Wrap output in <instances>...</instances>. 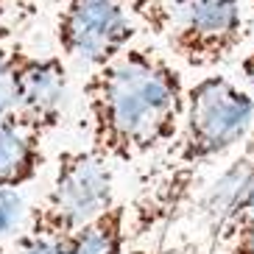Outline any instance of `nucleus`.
Listing matches in <instances>:
<instances>
[{
  "mask_svg": "<svg viewBox=\"0 0 254 254\" xmlns=\"http://www.w3.org/2000/svg\"><path fill=\"white\" fill-rule=\"evenodd\" d=\"M240 78H243V87L254 95V48L240 59Z\"/></svg>",
  "mask_w": 254,
  "mask_h": 254,
  "instance_id": "2eb2a0df",
  "label": "nucleus"
},
{
  "mask_svg": "<svg viewBox=\"0 0 254 254\" xmlns=\"http://www.w3.org/2000/svg\"><path fill=\"white\" fill-rule=\"evenodd\" d=\"M171 254H215V246H207V249H201L198 243H185V246L173 249Z\"/></svg>",
  "mask_w": 254,
  "mask_h": 254,
  "instance_id": "dca6fc26",
  "label": "nucleus"
},
{
  "mask_svg": "<svg viewBox=\"0 0 254 254\" xmlns=\"http://www.w3.org/2000/svg\"><path fill=\"white\" fill-rule=\"evenodd\" d=\"M90 148L112 165H140L165 154L187 109L182 70L151 45H128L87 73L84 81Z\"/></svg>",
  "mask_w": 254,
  "mask_h": 254,
  "instance_id": "f257e3e1",
  "label": "nucleus"
},
{
  "mask_svg": "<svg viewBox=\"0 0 254 254\" xmlns=\"http://www.w3.org/2000/svg\"><path fill=\"white\" fill-rule=\"evenodd\" d=\"M0 254H8V249H6V246H0Z\"/></svg>",
  "mask_w": 254,
  "mask_h": 254,
  "instance_id": "a211bd4d",
  "label": "nucleus"
},
{
  "mask_svg": "<svg viewBox=\"0 0 254 254\" xmlns=\"http://www.w3.org/2000/svg\"><path fill=\"white\" fill-rule=\"evenodd\" d=\"M212 246L221 249V254H254V212L226 224L212 240Z\"/></svg>",
  "mask_w": 254,
  "mask_h": 254,
  "instance_id": "f8f14e48",
  "label": "nucleus"
},
{
  "mask_svg": "<svg viewBox=\"0 0 254 254\" xmlns=\"http://www.w3.org/2000/svg\"><path fill=\"white\" fill-rule=\"evenodd\" d=\"M249 14H252V20H254V0H249Z\"/></svg>",
  "mask_w": 254,
  "mask_h": 254,
  "instance_id": "f3484780",
  "label": "nucleus"
},
{
  "mask_svg": "<svg viewBox=\"0 0 254 254\" xmlns=\"http://www.w3.org/2000/svg\"><path fill=\"white\" fill-rule=\"evenodd\" d=\"M70 104V70L64 56L31 53L23 48L17 62V115L48 131L62 123Z\"/></svg>",
  "mask_w": 254,
  "mask_h": 254,
  "instance_id": "423d86ee",
  "label": "nucleus"
},
{
  "mask_svg": "<svg viewBox=\"0 0 254 254\" xmlns=\"http://www.w3.org/2000/svg\"><path fill=\"white\" fill-rule=\"evenodd\" d=\"M23 48L0 37V120L17 112V62Z\"/></svg>",
  "mask_w": 254,
  "mask_h": 254,
  "instance_id": "9b49d317",
  "label": "nucleus"
},
{
  "mask_svg": "<svg viewBox=\"0 0 254 254\" xmlns=\"http://www.w3.org/2000/svg\"><path fill=\"white\" fill-rule=\"evenodd\" d=\"M195 209L209 232V240H215L226 224L254 212V140H249L243 154L232 159L221 176L204 190Z\"/></svg>",
  "mask_w": 254,
  "mask_h": 254,
  "instance_id": "0eeeda50",
  "label": "nucleus"
},
{
  "mask_svg": "<svg viewBox=\"0 0 254 254\" xmlns=\"http://www.w3.org/2000/svg\"><path fill=\"white\" fill-rule=\"evenodd\" d=\"M157 28L179 62L193 70L221 67L240 51L249 17L243 0H168Z\"/></svg>",
  "mask_w": 254,
  "mask_h": 254,
  "instance_id": "20e7f679",
  "label": "nucleus"
},
{
  "mask_svg": "<svg viewBox=\"0 0 254 254\" xmlns=\"http://www.w3.org/2000/svg\"><path fill=\"white\" fill-rule=\"evenodd\" d=\"M31 215V204L25 201L23 190L0 187V246L6 240H17L23 235Z\"/></svg>",
  "mask_w": 254,
  "mask_h": 254,
  "instance_id": "9d476101",
  "label": "nucleus"
},
{
  "mask_svg": "<svg viewBox=\"0 0 254 254\" xmlns=\"http://www.w3.org/2000/svg\"><path fill=\"white\" fill-rule=\"evenodd\" d=\"M254 126V95L240 81L221 73L201 75L187 87V109L176 140L162 165L151 171L131 204L134 240L165 229L187 207L207 165L246 142Z\"/></svg>",
  "mask_w": 254,
  "mask_h": 254,
  "instance_id": "f03ea898",
  "label": "nucleus"
},
{
  "mask_svg": "<svg viewBox=\"0 0 254 254\" xmlns=\"http://www.w3.org/2000/svg\"><path fill=\"white\" fill-rule=\"evenodd\" d=\"M34 14V0H0V37H6L14 25H23Z\"/></svg>",
  "mask_w": 254,
  "mask_h": 254,
  "instance_id": "ddd939ff",
  "label": "nucleus"
},
{
  "mask_svg": "<svg viewBox=\"0 0 254 254\" xmlns=\"http://www.w3.org/2000/svg\"><path fill=\"white\" fill-rule=\"evenodd\" d=\"M48 137L45 126L17 112L0 120V187L23 190L37 179L48 165Z\"/></svg>",
  "mask_w": 254,
  "mask_h": 254,
  "instance_id": "6e6552de",
  "label": "nucleus"
},
{
  "mask_svg": "<svg viewBox=\"0 0 254 254\" xmlns=\"http://www.w3.org/2000/svg\"><path fill=\"white\" fill-rule=\"evenodd\" d=\"M131 243V204L118 198L101 218L70 235L62 243V254H128Z\"/></svg>",
  "mask_w": 254,
  "mask_h": 254,
  "instance_id": "1a4fd4ad",
  "label": "nucleus"
},
{
  "mask_svg": "<svg viewBox=\"0 0 254 254\" xmlns=\"http://www.w3.org/2000/svg\"><path fill=\"white\" fill-rule=\"evenodd\" d=\"M118 201L115 165L87 148H64L53 165L51 187L31 207L23 235L45 240H67L101 218Z\"/></svg>",
  "mask_w": 254,
  "mask_h": 254,
  "instance_id": "7ed1b4c3",
  "label": "nucleus"
},
{
  "mask_svg": "<svg viewBox=\"0 0 254 254\" xmlns=\"http://www.w3.org/2000/svg\"><path fill=\"white\" fill-rule=\"evenodd\" d=\"M53 34L64 59L95 70L134 45L137 23L126 0H56Z\"/></svg>",
  "mask_w": 254,
  "mask_h": 254,
  "instance_id": "39448f33",
  "label": "nucleus"
},
{
  "mask_svg": "<svg viewBox=\"0 0 254 254\" xmlns=\"http://www.w3.org/2000/svg\"><path fill=\"white\" fill-rule=\"evenodd\" d=\"M62 243L64 240H45V238L20 235L17 240H11L8 254H62Z\"/></svg>",
  "mask_w": 254,
  "mask_h": 254,
  "instance_id": "4468645a",
  "label": "nucleus"
}]
</instances>
